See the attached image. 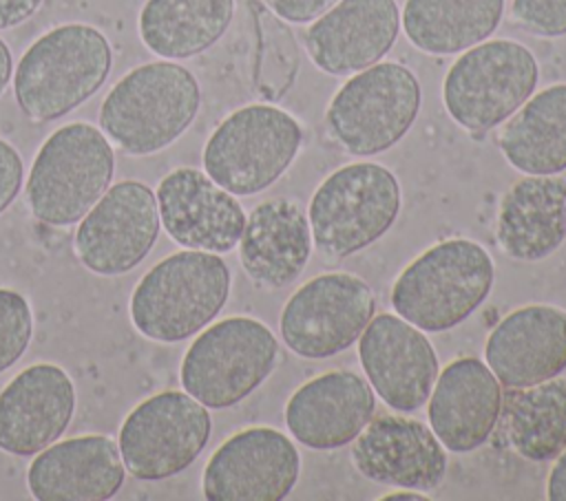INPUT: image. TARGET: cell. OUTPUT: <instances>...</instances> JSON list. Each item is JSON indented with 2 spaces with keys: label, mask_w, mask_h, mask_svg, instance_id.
<instances>
[{
  "label": "cell",
  "mask_w": 566,
  "mask_h": 501,
  "mask_svg": "<svg viewBox=\"0 0 566 501\" xmlns=\"http://www.w3.org/2000/svg\"><path fill=\"white\" fill-rule=\"evenodd\" d=\"M201 104L197 77L172 60L135 66L106 93L99 130L122 152L144 157L175 143Z\"/></svg>",
  "instance_id": "cell-1"
},
{
  "label": "cell",
  "mask_w": 566,
  "mask_h": 501,
  "mask_svg": "<svg viewBox=\"0 0 566 501\" xmlns=\"http://www.w3.org/2000/svg\"><path fill=\"white\" fill-rule=\"evenodd\" d=\"M111 66L113 51L99 29L82 22L53 26L15 66V102L31 121L60 119L102 88Z\"/></svg>",
  "instance_id": "cell-2"
},
{
  "label": "cell",
  "mask_w": 566,
  "mask_h": 501,
  "mask_svg": "<svg viewBox=\"0 0 566 501\" xmlns=\"http://www.w3.org/2000/svg\"><path fill=\"white\" fill-rule=\"evenodd\" d=\"M230 269L219 254L181 249L161 258L135 285L128 302L133 327L148 340L181 342L223 309Z\"/></svg>",
  "instance_id": "cell-3"
},
{
  "label": "cell",
  "mask_w": 566,
  "mask_h": 501,
  "mask_svg": "<svg viewBox=\"0 0 566 501\" xmlns=\"http://www.w3.org/2000/svg\"><path fill=\"white\" fill-rule=\"evenodd\" d=\"M493 278V260L480 243L449 238L400 271L391 287V307L422 331H449L486 300Z\"/></svg>",
  "instance_id": "cell-4"
},
{
  "label": "cell",
  "mask_w": 566,
  "mask_h": 501,
  "mask_svg": "<svg viewBox=\"0 0 566 501\" xmlns=\"http://www.w3.org/2000/svg\"><path fill=\"white\" fill-rule=\"evenodd\" d=\"M115 152L106 135L86 121L53 130L40 146L24 194L31 214L53 227L77 223L111 188Z\"/></svg>",
  "instance_id": "cell-5"
},
{
  "label": "cell",
  "mask_w": 566,
  "mask_h": 501,
  "mask_svg": "<svg viewBox=\"0 0 566 501\" xmlns=\"http://www.w3.org/2000/svg\"><path fill=\"white\" fill-rule=\"evenodd\" d=\"M402 192L396 174L374 161L334 170L310 201V232L316 249L347 258L376 243L398 218Z\"/></svg>",
  "instance_id": "cell-6"
},
{
  "label": "cell",
  "mask_w": 566,
  "mask_h": 501,
  "mask_svg": "<svg viewBox=\"0 0 566 501\" xmlns=\"http://www.w3.org/2000/svg\"><path fill=\"white\" fill-rule=\"evenodd\" d=\"M303 143L301 124L274 104L230 113L203 146V170L234 196L263 192L292 166Z\"/></svg>",
  "instance_id": "cell-7"
},
{
  "label": "cell",
  "mask_w": 566,
  "mask_h": 501,
  "mask_svg": "<svg viewBox=\"0 0 566 501\" xmlns=\"http://www.w3.org/2000/svg\"><path fill=\"white\" fill-rule=\"evenodd\" d=\"M279 342L268 324L232 316L201 331L181 360L179 380L208 408H230L254 393L274 371Z\"/></svg>",
  "instance_id": "cell-8"
},
{
  "label": "cell",
  "mask_w": 566,
  "mask_h": 501,
  "mask_svg": "<svg viewBox=\"0 0 566 501\" xmlns=\"http://www.w3.org/2000/svg\"><path fill=\"white\" fill-rule=\"evenodd\" d=\"M422 104L418 77L398 62H376L354 73L332 97L325 121L340 148L371 157L396 146Z\"/></svg>",
  "instance_id": "cell-9"
},
{
  "label": "cell",
  "mask_w": 566,
  "mask_h": 501,
  "mask_svg": "<svg viewBox=\"0 0 566 501\" xmlns=\"http://www.w3.org/2000/svg\"><path fill=\"white\" fill-rule=\"evenodd\" d=\"M537 79V60L524 44L484 40L451 64L442 102L458 126L484 132L506 121L533 95Z\"/></svg>",
  "instance_id": "cell-10"
},
{
  "label": "cell",
  "mask_w": 566,
  "mask_h": 501,
  "mask_svg": "<svg viewBox=\"0 0 566 501\" xmlns=\"http://www.w3.org/2000/svg\"><path fill=\"white\" fill-rule=\"evenodd\" d=\"M212 433L208 406L186 391H161L139 402L119 426V455L126 472L159 481L184 472Z\"/></svg>",
  "instance_id": "cell-11"
},
{
  "label": "cell",
  "mask_w": 566,
  "mask_h": 501,
  "mask_svg": "<svg viewBox=\"0 0 566 501\" xmlns=\"http://www.w3.org/2000/svg\"><path fill=\"white\" fill-rule=\"evenodd\" d=\"M374 291L347 271L310 278L285 302L279 331L287 349L307 360L332 358L349 349L374 318Z\"/></svg>",
  "instance_id": "cell-12"
},
{
  "label": "cell",
  "mask_w": 566,
  "mask_h": 501,
  "mask_svg": "<svg viewBox=\"0 0 566 501\" xmlns=\"http://www.w3.org/2000/svg\"><path fill=\"white\" fill-rule=\"evenodd\" d=\"M155 192L142 181H119L80 218L73 238L75 258L97 276L135 269L159 236Z\"/></svg>",
  "instance_id": "cell-13"
},
{
  "label": "cell",
  "mask_w": 566,
  "mask_h": 501,
  "mask_svg": "<svg viewBox=\"0 0 566 501\" xmlns=\"http://www.w3.org/2000/svg\"><path fill=\"white\" fill-rule=\"evenodd\" d=\"M301 457L290 437L270 426L230 435L208 459L201 490L208 501H279L298 481Z\"/></svg>",
  "instance_id": "cell-14"
},
{
  "label": "cell",
  "mask_w": 566,
  "mask_h": 501,
  "mask_svg": "<svg viewBox=\"0 0 566 501\" xmlns=\"http://www.w3.org/2000/svg\"><path fill=\"white\" fill-rule=\"evenodd\" d=\"M358 360L380 399L394 411H418L440 373L429 338L396 313L374 316L358 338Z\"/></svg>",
  "instance_id": "cell-15"
},
{
  "label": "cell",
  "mask_w": 566,
  "mask_h": 501,
  "mask_svg": "<svg viewBox=\"0 0 566 501\" xmlns=\"http://www.w3.org/2000/svg\"><path fill=\"white\" fill-rule=\"evenodd\" d=\"M159 223L186 249L226 254L239 245L245 212L237 196L197 168H175L157 185Z\"/></svg>",
  "instance_id": "cell-16"
},
{
  "label": "cell",
  "mask_w": 566,
  "mask_h": 501,
  "mask_svg": "<svg viewBox=\"0 0 566 501\" xmlns=\"http://www.w3.org/2000/svg\"><path fill=\"white\" fill-rule=\"evenodd\" d=\"M75 413V384L53 364L38 362L13 375L0 391V450L33 457L69 428Z\"/></svg>",
  "instance_id": "cell-17"
},
{
  "label": "cell",
  "mask_w": 566,
  "mask_h": 501,
  "mask_svg": "<svg viewBox=\"0 0 566 501\" xmlns=\"http://www.w3.org/2000/svg\"><path fill=\"white\" fill-rule=\"evenodd\" d=\"M352 461L363 477L405 490H433L447 475V450L436 433L398 415L369 419L354 437Z\"/></svg>",
  "instance_id": "cell-18"
},
{
  "label": "cell",
  "mask_w": 566,
  "mask_h": 501,
  "mask_svg": "<svg viewBox=\"0 0 566 501\" xmlns=\"http://www.w3.org/2000/svg\"><path fill=\"white\" fill-rule=\"evenodd\" d=\"M400 31L396 0H338L305 31L312 62L329 75H352L380 62Z\"/></svg>",
  "instance_id": "cell-19"
},
{
  "label": "cell",
  "mask_w": 566,
  "mask_h": 501,
  "mask_svg": "<svg viewBox=\"0 0 566 501\" xmlns=\"http://www.w3.org/2000/svg\"><path fill=\"white\" fill-rule=\"evenodd\" d=\"M484 358L509 388L557 377L566 369V311L553 305L513 309L489 333Z\"/></svg>",
  "instance_id": "cell-20"
},
{
  "label": "cell",
  "mask_w": 566,
  "mask_h": 501,
  "mask_svg": "<svg viewBox=\"0 0 566 501\" xmlns=\"http://www.w3.org/2000/svg\"><path fill=\"white\" fill-rule=\"evenodd\" d=\"M126 468L115 439L77 435L53 441L27 470V486L38 501H106L119 492Z\"/></svg>",
  "instance_id": "cell-21"
},
{
  "label": "cell",
  "mask_w": 566,
  "mask_h": 501,
  "mask_svg": "<svg viewBox=\"0 0 566 501\" xmlns=\"http://www.w3.org/2000/svg\"><path fill=\"white\" fill-rule=\"evenodd\" d=\"M429 424L451 452L480 448L493 433L502 411V386L478 358H458L436 377L429 395Z\"/></svg>",
  "instance_id": "cell-22"
},
{
  "label": "cell",
  "mask_w": 566,
  "mask_h": 501,
  "mask_svg": "<svg viewBox=\"0 0 566 501\" xmlns=\"http://www.w3.org/2000/svg\"><path fill=\"white\" fill-rule=\"evenodd\" d=\"M371 386L354 371H329L301 384L285 404L292 437L314 450L340 448L374 415Z\"/></svg>",
  "instance_id": "cell-23"
},
{
  "label": "cell",
  "mask_w": 566,
  "mask_h": 501,
  "mask_svg": "<svg viewBox=\"0 0 566 501\" xmlns=\"http://www.w3.org/2000/svg\"><path fill=\"white\" fill-rule=\"evenodd\" d=\"M495 236L513 260L535 263L551 256L566 238V179L559 174L517 179L500 201Z\"/></svg>",
  "instance_id": "cell-24"
},
{
  "label": "cell",
  "mask_w": 566,
  "mask_h": 501,
  "mask_svg": "<svg viewBox=\"0 0 566 501\" xmlns=\"http://www.w3.org/2000/svg\"><path fill=\"white\" fill-rule=\"evenodd\" d=\"M312 232L303 207L290 199L259 203L243 225L239 258L245 274L263 287L281 289L305 269Z\"/></svg>",
  "instance_id": "cell-25"
},
{
  "label": "cell",
  "mask_w": 566,
  "mask_h": 501,
  "mask_svg": "<svg viewBox=\"0 0 566 501\" xmlns=\"http://www.w3.org/2000/svg\"><path fill=\"white\" fill-rule=\"evenodd\" d=\"M504 159L526 174L566 170V84H553L528 97L500 132Z\"/></svg>",
  "instance_id": "cell-26"
},
{
  "label": "cell",
  "mask_w": 566,
  "mask_h": 501,
  "mask_svg": "<svg viewBox=\"0 0 566 501\" xmlns=\"http://www.w3.org/2000/svg\"><path fill=\"white\" fill-rule=\"evenodd\" d=\"M234 0H146L137 29L146 49L186 60L210 49L230 26Z\"/></svg>",
  "instance_id": "cell-27"
},
{
  "label": "cell",
  "mask_w": 566,
  "mask_h": 501,
  "mask_svg": "<svg viewBox=\"0 0 566 501\" xmlns=\"http://www.w3.org/2000/svg\"><path fill=\"white\" fill-rule=\"evenodd\" d=\"M504 15V0H405L400 26L431 55H451L484 42Z\"/></svg>",
  "instance_id": "cell-28"
},
{
  "label": "cell",
  "mask_w": 566,
  "mask_h": 501,
  "mask_svg": "<svg viewBox=\"0 0 566 501\" xmlns=\"http://www.w3.org/2000/svg\"><path fill=\"white\" fill-rule=\"evenodd\" d=\"M504 428L520 457L555 459L566 448V380L551 377L513 388L504 402Z\"/></svg>",
  "instance_id": "cell-29"
},
{
  "label": "cell",
  "mask_w": 566,
  "mask_h": 501,
  "mask_svg": "<svg viewBox=\"0 0 566 501\" xmlns=\"http://www.w3.org/2000/svg\"><path fill=\"white\" fill-rule=\"evenodd\" d=\"M254 31H256V64H254V84L263 99L279 102L292 88L301 53L296 38L287 22L279 18L265 2H250Z\"/></svg>",
  "instance_id": "cell-30"
},
{
  "label": "cell",
  "mask_w": 566,
  "mask_h": 501,
  "mask_svg": "<svg viewBox=\"0 0 566 501\" xmlns=\"http://www.w3.org/2000/svg\"><path fill=\"white\" fill-rule=\"evenodd\" d=\"M33 338V313L29 300L15 291L0 287V373L13 366Z\"/></svg>",
  "instance_id": "cell-31"
},
{
  "label": "cell",
  "mask_w": 566,
  "mask_h": 501,
  "mask_svg": "<svg viewBox=\"0 0 566 501\" xmlns=\"http://www.w3.org/2000/svg\"><path fill=\"white\" fill-rule=\"evenodd\" d=\"M513 20L542 38L566 35V0H513Z\"/></svg>",
  "instance_id": "cell-32"
},
{
  "label": "cell",
  "mask_w": 566,
  "mask_h": 501,
  "mask_svg": "<svg viewBox=\"0 0 566 501\" xmlns=\"http://www.w3.org/2000/svg\"><path fill=\"white\" fill-rule=\"evenodd\" d=\"M24 163L20 152L4 139H0V214L13 203L22 188Z\"/></svg>",
  "instance_id": "cell-33"
},
{
  "label": "cell",
  "mask_w": 566,
  "mask_h": 501,
  "mask_svg": "<svg viewBox=\"0 0 566 501\" xmlns=\"http://www.w3.org/2000/svg\"><path fill=\"white\" fill-rule=\"evenodd\" d=\"M285 22L303 24L323 15L338 0H263Z\"/></svg>",
  "instance_id": "cell-34"
},
{
  "label": "cell",
  "mask_w": 566,
  "mask_h": 501,
  "mask_svg": "<svg viewBox=\"0 0 566 501\" xmlns=\"http://www.w3.org/2000/svg\"><path fill=\"white\" fill-rule=\"evenodd\" d=\"M40 4L42 0H0V31L27 22Z\"/></svg>",
  "instance_id": "cell-35"
},
{
  "label": "cell",
  "mask_w": 566,
  "mask_h": 501,
  "mask_svg": "<svg viewBox=\"0 0 566 501\" xmlns=\"http://www.w3.org/2000/svg\"><path fill=\"white\" fill-rule=\"evenodd\" d=\"M546 497L551 501H566V448L557 455L546 481Z\"/></svg>",
  "instance_id": "cell-36"
},
{
  "label": "cell",
  "mask_w": 566,
  "mask_h": 501,
  "mask_svg": "<svg viewBox=\"0 0 566 501\" xmlns=\"http://www.w3.org/2000/svg\"><path fill=\"white\" fill-rule=\"evenodd\" d=\"M13 73V60H11V51L7 46V42L0 38V95L4 93L9 79Z\"/></svg>",
  "instance_id": "cell-37"
},
{
  "label": "cell",
  "mask_w": 566,
  "mask_h": 501,
  "mask_svg": "<svg viewBox=\"0 0 566 501\" xmlns=\"http://www.w3.org/2000/svg\"><path fill=\"white\" fill-rule=\"evenodd\" d=\"M385 501H396V499H411V501H424L429 499V494H422V492H416V490H409V492H391V494H385L380 497Z\"/></svg>",
  "instance_id": "cell-38"
}]
</instances>
